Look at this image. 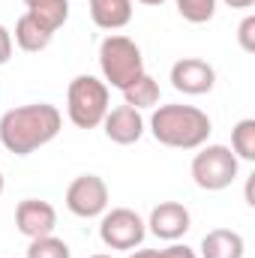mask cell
<instances>
[{"label":"cell","instance_id":"cell-23","mask_svg":"<svg viewBox=\"0 0 255 258\" xmlns=\"http://www.w3.org/2000/svg\"><path fill=\"white\" fill-rule=\"evenodd\" d=\"M255 0H225V6H231V9H249Z\"/></svg>","mask_w":255,"mask_h":258},{"label":"cell","instance_id":"cell-10","mask_svg":"<svg viewBox=\"0 0 255 258\" xmlns=\"http://www.w3.org/2000/svg\"><path fill=\"white\" fill-rule=\"evenodd\" d=\"M15 225L24 237L36 240V237H45V234H54L57 228V210L48 204V201H39V198H24L18 201L15 207Z\"/></svg>","mask_w":255,"mask_h":258},{"label":"cell","instance_id":"cell-3","mask_svg":"<svg viewBox=\"0 0 255 258\" xmlns=\"http://www.w3.org/2000/svg\"><path fill=\"white\" fill-rule=\"evenodd\" d=\"M99 69H102L105 84H111L117 90H126L129 84H135L144 75L141 48L129 36L111 33L99 42Z\"/></svg>","mask_w":255,"mask_h":258},{"label":"cell","instance_id":"cell-13","mask_svg":"<svg viewBox=\"0 0 255 258\" xmlns=\"http://www.w3.org/2000/svg\"><path fill=\"white\" fill-rule=\"evenodd\" d=\"M90 18L102 30H120L132 21V0H87Z\"/></svg>","mask_w":255,"mask_h":258},{"label":"cell","instance_id":"cell-11","mask_svg":"<svg viewBox=\"0 0 255 258\" xmlns=\"http://www.w3.org/2000/svg\"><path fill=\"white\" fill-rule=\"evenodd\" d=\"M102 126H105V138L108 141H114L120 147H129V144H135L144 135V117L132 105H117V108H108Z\"/></svg>","mask_w":255,"mask_h":258},{"label":"cell","instance_id":"cell-20","mask_svg":"<svg viewBox=\"0 0 255 258\" xmlns=\"http://www.w3.org/2000/svg\"><path fill=\"white\" fill-rule=\"evenodd\" d=\"M129 258H198V255L192 252L189 246L174 243V246H168V249H132Z\"/></svg>","mask_w":255,"mask_h":258},{"label":"cell","instance_id":"cell-2","mask_svg":"<svg viewBox=\"0 0 255 258\" xmlns=\"http://www.w3.org/2000/svg\"><path fill=\"white\" fill-rule=\"evenodd\" d=\"M150 132L159 144L174 150H198L207 144L213 123L195 105H159L150 117Z\"/></svg>","mask_w":255,"mask_h":258},{"label":"cell","instance_id":"cell-5","mask_svg":"<svg viewBox=\"0 0 255 258\" xmlns=\"http://www.w3.org/2000/svg\"><path fill=\"white\" fill-rule=\"evenodd\" d=\"M189 171L198 189L219 192V189H228L234 183V177H237V156L225 144H207V147H201L192 156Z\"/></svg>","mask_w":255,"mask_h":258},{"label":"cell","instance_id":"cell-14","mask_svg":"<svg viewBox=\"0 0 255 258\" xmlns=\"http://www.w3.org/2000/svg\"><path fill=\"white\" fill-rule=\"evenodd\" d=\"M51 39H54V33H51L42 21H36L30 12H24V15L15 21V45H18L21 51H30V54L45 51V48L51 45Z\"/></svg>","mask_w":255,"mask_h":258},{"label":"cell","instance_id":"cell-17","mask_svg":"<svg viewBox=\"0 0 255 258\" xmlns=\"http://www.w3.org/2000/svg\"><path fill=\"white\" fill-rule=\"evenodd\" d=\"M231 153L237 159L255 162V120L252 117H243V120L234 123V129H231Z\"/></svg>","mask_w":255,"mask_h":258},{"label":"cell","instance_id":"cell-21","mask_svg":"<svg viewBox=\"0 0 255 258\" xmlns=\"http://www.w3.org/2000/svg\"><path fill=\"white\" fill-rule=\"evenodd\" d=\"M237 42H240V48H243L246 54L255 51V15H246V18L240 21V27H237Z\"/></svg>","mask_w":255,"mask_h":258},{"label":"cell","instance_id":"cell-7","mask_svg":"<svg viewBox=\"0 0 255 258\" xmlns=\"http://www.w3.org/2000/svg\"><path fill=\"white\" fill-rule=\"evenodd\" d=\"M66 207L69 213L81 219H96L108 210V183L99 174H81L66 189Z\"/></svg>","mask_w":255,"mask_h":258},{"label":"cell","instance_id":"cell-8","mask_svg":"<svg viewBox=\"0 0 255 258\" xmlns=\"http://www.w3.org/2000/svg\"><path fill=\"white\" fill-rule=\"evenodd\" d=\"M216 84V69L201 57H183L171 66V87L186 96H204Z\"/></svg>","mask_w":255,"mask_h":258},{"label":"cell","instance_id":"cell-19","mask_svg":"<svg viewBox=\"0 0 255 258\" xmlns=\"http://www.w3.org/2000/svg\"><path fill=\"white\" fill-rule=\"evenodd\" d=\"M174 3L189 24H207L216 15V0H174Z\"/></svg>","mask_w":255,"mask_h":258},{"label":"cell","instance_id":"cell-16","mask_svg":"<svg viewBox=\"0 0 255 258\" xmlns=\"http://www.w3.org/2000/svg\"><path fill=\"white\" fill-rule=\"evenodd\" d=\"M123 93V105H132V108H153L156 102H159V84L144 72L135 84H129L126 90H120Z\"/></svg>","mask_w":255,"mask_h":258},{"label":"cell","instance_id":"cell-22","mask_svg":"<svg viewBox=\"0 0 255 258\" xmlns=\"http://www.w3.org/2000/svg\"><path fill=\"white\" fill-rule=\"evenodd\" d=\"M9 57H12V33L0 24V66L9 63Z\"/></svg>","mask_w":255,"mask_h":258},{"label":"cell","instance_id":"cell-15","mask_svg":"<svg viewBox=\"0 0 255 258\" xmlns=\"http://www.w3.org/2000/svg\"><path fill=\"white\" fill-rule=\"evenodd\" d=\"M24 6H27V12H30L36 21H42L51 33H57L66 24V18H69V0H24Z\"/></svg>","mask_w":255,"mask_h":258},{"label":"cell","instance_id":"cell-18","mask_svg":"<svg viewBox=\"0 0 255 258\" xmlns=\"http://www.w3.org/2000/svg\"><path fill=\"white\" fill-rule=\"evenodd\" d=\"M27 258H72V249H69L66 240L54 237V234H45V237L30 240Z\"/></svg>","mask_w":255,"mask_h":258},{"label":"cell","instance_id":"cell-6","mask_svg":"<svg viewBox=\"0 0 255 258\" xmlns=\"http://www.w3.org/2000/svg\"><path fill=\"white\" fill-rule=\"evenodd\" d=\"M147 237V225L144 219L129 210V207H111L102 213V222H99V240L108 246V249H120V252H132L144 243Z\"/></svg>","mask_w":255,"mask_h":258},{"label":"cell","instance_id":"cell-12","mask_svg":"<svg viewBox=\"0 0 255 258\" xmlns=\"http://www.w3.org/2000/svg\"><path fill=\"white\" fill-rule=\"evenodd\" d=\"M201 258H243L246 243L240 237V231L231 228H213L201 237Z\"/></svg>","mask_w":255,"mask_h":258},{"label":"cell","instance_id":"cell-25","mask_svg":"<svg viewBox=\"0 0 255 258\" xmlns=\"http://www.w3.org/2000/svg\"><path fill=\"white\" fill-rule=\"evenodd\" d=\"M3 186H6V180H3V171H0V195H3Z\"/></svg>","mask_w":255,"mask_h":258},{"label":"cell","instance_id":"cell-9","mask_svg":"<svg viewBox=\"0 0 255 258\" xmlns=\"http://www.w3.org/2000/svg\"><path fill=\"white\" fill-rule=\"evenodd\" d=\"M147 231L159 240H180L186 231L192 228V216L189 210L180 201H159L150 210V219L144 222Z\"/></svg>","mask_w":255,"mask_h":258},{"label":"cell","instance_id":"cell-4","mask_svg":"<svg viewBox=\"0 0 255 258\" xmlns=\"http://www.w3.org/2000/svg\"><path fill=\"white\" fill-rule=\"evenodd\" d=\"M108 84L93 75H78L66 90V114L78 129H96L108 114Z\"/></svg>","mask_w":255,"mask_h":258},{"label":"cell","instance_id":"cell-26","mask_svg":"<svg viewBox=\"0 0 255 258\" xmlns=\"http://www.w3.org/2000/svg\"><path fill=\"white\" fill-rule=\"evenodd\" d=\"M90 258H114V255H90Z\"/></svg>","mask_w":255,"mask_h":258},{"label":"cell","instance_id":"cell-1","mask_svg":"<svg viewBox=\"0 0 255 258\" xmlns=\"http://www.w3.org/2000/svg\"><path fill=\"white\" fill-rule=\"evenodd\" d=\"M60 126H63V117L54 105L48 102L18 105L0 117V144L15 156H30L33 150L54 141Z\"/></svg>","mask_w":255,"mask_h":258},{"label":"cell","instance_id":"cell-24","mask_svg":"<svg viewBox=\"0 0 255 258\" xmlns=\"http://www.w3.org/2000/svg\"><path fill=\"white\" fill-rule=\"evenodd\" d=\"M138 3H144V6H162L165 0H138Z\"/></svg>","mask_w":255,"mask_h":258}]
</instances>
